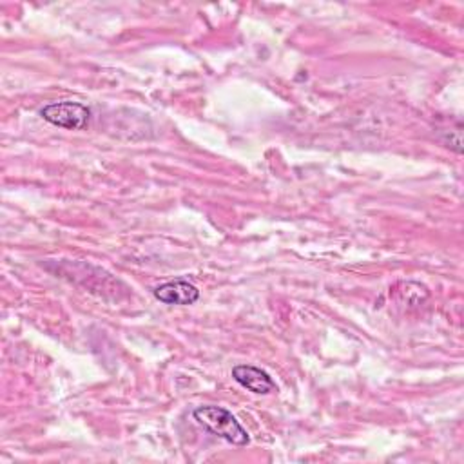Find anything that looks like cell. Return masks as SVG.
<instances>
[{
    "instance_id": "obj_1",
    "label": "cell",
    "mask_w": 464,
    "mask_h": 464,
    "mask_svg": "<svg viewBox=\"0 0 464 464\" xmlns=\"http://www.w3.org/2000/svg\"><path fill=\"white\" fill-rule=\"evenodd\" d=\"M195 419L211 433L225 439L234 446H245L250 442L249 432L240 424V421L222 406H198L193 412Z\"/></svg>"
},
{
    "instance_id": "obj_2",
    "label": "cell",
    "mask_w": 464,
    "mask_h": 464,
    "mask_svg": "<svg viewBox=\"0 0 464 464\" xmlns=\"http://www.w3.org/2000/svg\"><path fill=\"white\" fill-rule=\"evenodd\" d=\"M41 116L62 129H84L91 118V109L80 102H57L41 109Z\"/></svg>"
},
{
    "instance_id": "obj_3",
    "label": "cell",
    "mask_w": 464,
    "mask_h": 464,
    "mask_svg": "<svg viewBox=\"0 0 464 464\" xmlns=\"http://www.w3.org/2000/svg\"><path fill=\"white\" fill-rule=\"evenodd\" d=\"M154 297L166 305H195L200 299V290L186 279H175L157 287Z\"/></svg>"
},
{
    "instance_id": "obj_4",
    "label": "cell",
    "mask_w": 464,
    "mask_h": 464,
    "mask_svg": "<svg viewBox=\"0 0 464 464\" xmlns=\"http://www.w3.org/2000/svg\"><path fill=\"white\" fill-rule=\"evenodd\" d=\"M232 378L238 385L247 388L252 394L265 396L274 390H277L274 379L261 368L250 367V365H238L232 368Z\"/></svg>"
}]
</instances>
